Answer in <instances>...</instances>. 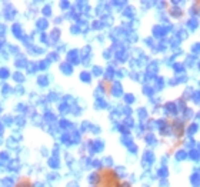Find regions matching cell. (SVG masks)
Returning <instances> with one entry per match:
<instances>
[{
	"mask_svg": "<svg viewBox=\"0 0 200 187\" xmlns=\"http://www.w3.org/2000/svg\"><path fill=\"white\" fill-rule=\"evenodd\" d=\"M99 180L96 183V187H122V183L116 176V173L110 169H103L97 173Z\"/></svg>",
	"mask_w": 200,
	"mask_h": 187,
	"instance_id": "obj_1",
	"label": "cell"
}]
</instances>
